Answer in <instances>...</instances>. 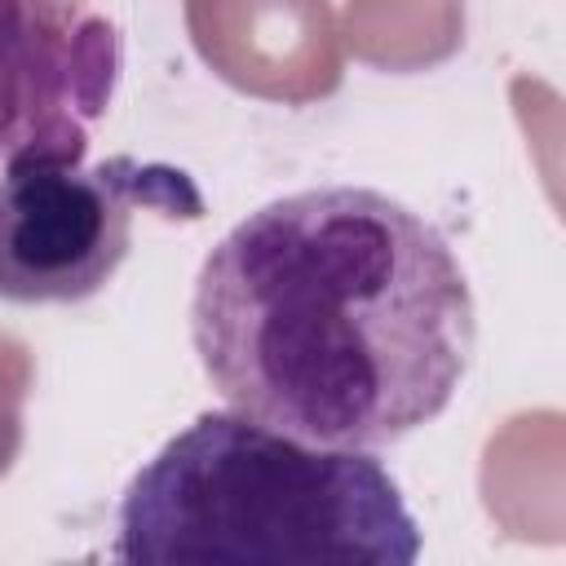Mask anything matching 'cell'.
Listing matches in <instances>:
<instances>
[{
  "mask_svg": "<svg viewBox=\"0 0 566 566\" xmlns=\"http://www.w3.org/2000/svg\"><path fill=\"white\" fill-rule=\"evenodd\" d=\"M115 562L411 566L420 526L371 451L203 411L124 486Z\"/></svg>",
  "mask_w": 566,
  "mask_h": 566,
  "instance_id": "cell-2",
  "label": "cell"
},
{
  "mask_svg": "<svg viewBox=\"0 0 566 566\" xmlns=\"http://www.w3.org/2000/svg\"><path fill=\"white\" fill-rule=\"evenodd\" d=\"M119 71L124 35L93 0H0V168L84 159Z\"/></svg>",
  "mask_w": 566,
  "mask_h": 566,
  "instance_id": "cell-4",
  "label": "cell"
},
{
  "mask_svg": "<svg viewBox=\"0 0 566 566\" xmlns=\"http://www.w3.org/2000/svg\"><path fill=\"white\" fill-rule=\"evenodd\" d=\"M190 340L234 411L380 451L451 407L478 314L433 221L371 186H314L248 212L208 252Z\"/></svg>",
  "mask_w": 566,
  "mask_h": 566,
  "instance_id": "cell-1",
  "label": "cell"
},
{
  "mask_svg": "<svg viewBox=\"0 0 566 566\" xmlns=\"http://www.w3.org/2000/svg\"><path fill=\"white\" fill-rule=\"evenodd\" d=\"M199 221L203 195L190 172L111 155L22 159L0 168V301L75 305L97 296L133 248V217Z\"/></svg>",
  "mask_w": 566,
  "mask_h": 566,
  "instance_id": "cell-3",
  "label": "cell"
}]
</instances>
